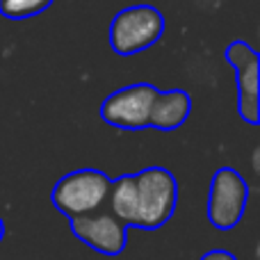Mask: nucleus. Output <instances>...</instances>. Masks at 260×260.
I'll return each mask as SVG.
<instances>
[{"label": "nucleus", "mask_w": 260, "mask_h": 260, "mask_svg": "<svg viewBox=\"0 0 260 260\" xmlns=\"http://www.w3.org/2000/svg\"><path fill=\"white\" fill-rule=\"evenodd\" d=\"M192 112V96L183 89H157L155 99L151 105V117H148V128L157 130H176L187 121Z\"/></svg>", "instance_id": "8"}, {"label": "nucleus", "mask_w": 260, "mask_h": 260, "mask_svg": "<svg viewBox=\"0 0 260 260\" xmlns=\"http://www.w3.org/2000/svg\"><path fill=\"white\" fill-rule=\"evenodd\" d=\"M53 0H0V14L9 21H25L46 12Z\"/></svg>", "instance_id": "9"}, {"label": "nucleus", "mask_w": 260, "mask_h": 260, "mask_svg": "<svg viewBox=\"0 0 260 260\" xmlns=\"http://www.w3.org/2000/svg\"><path fill=\"white\" fill-rule=\"evenodd\" d=\"M178 183L165 167H146L130 174V224L133 229L157 231L174 217Z\"/></svg>", "instance_id": "1"}, {"label": "nucleus", "mask_w": 260, "mask_h": 260, "mask_svg": "<svg viewBox=\"0 0 260 260\" xmlns=\"http://www.w3.org/2000/svg\"><path fill=\"white\" fill-rule=\"evenodd\" d=\"M110 183L112 178L99 169H78L62 176L55 183L50 199L62 215L73 219V217L89 215L101 206H105Z\"/></svg>", "instance_id": "3"}, {"label": "nucleus", "mask_w": 260, "mask_h": 260, "mask_svg": "<svg viewBox=\"0 0 260 260\" xmlns=\"http://www.w3.org/2000/svg\"><path fill=\"white\" fill-rule=\"evenodd\" d=\"M226 62L235 69V85H238V114L249 123L258 126L260 121V94H258V73L260 57L247 41H233L226 48Z\"/></svg>", "instance_id": "6"}, {"label": "nucleus", "mask_w": 260, "mask_h": 260, "mask_svg": "<svg viewBox=\"0 0 260 260\" xmlns=\"http://www.w3.org/2000/svg\"><path fill=\"white\" fill-rule=\"evenodd\" d=\"M165 35V16L153 5H133L112 18L108 39L117 55L130 57L151 48Z\"/></svg>", "instance_id": "2"}, {"label": "nucleus", "mask_w": 260, "mask_h": 260, "mask_svg": "<svg viewBox=\"0 0 260 260\" xmlns=\"http://www.w3.org/2000/svg\"><path fill=\"white\" fill-rule=\"evenodd\" d=\"M71 233L103 256H119L126 249L128 226L121 219H117L108 206H101L89 215L73 217Z\"/></svg>", "instance_id": "7"}, {"label": "nucleus", "mask_w": 260, "mask_h": 260, "mask_svg": "<svg viewBox=\"0 0 260 260\" xmlns=\"http://www.w3.org/2000/svg\"><path fill=\"white\" fill-rule=\"evenodd\" d=\"M155 94L157 87L148 85V82L123 87L101 103V119L108 126H114L119 130L148 128V117H151V105Z\"/></svg>", "instance_id": "5"}, {"label": "nucleus", "mask_w": 260, "mask_h": 260, "mask_svg": "<svg viewBox=\"0 0 260 260\" xmlns=\"http://www.w3.org/2000/svg\"><path fill=\"white\" fill-rule=\"evenodd\" d=\"M201 260H235V256L224 249H215V251H208L206 256H201Z\"/></svg>", "instance_id": "10"}, {"label": "nucleus", "mask_w": 260, "mask_h": 260, "mask_svg": "<svg viewBox=\"0 0 260 260\" xmlns=\"http://www.w3.org/2000/svg\"><path fill=\"white\" fill-rule=\"evenodd\" d=\"M3 235H5V224H3V219H0V240H3Z\"/></svg>", "instance_id": "11"}, {"label": "nucleus", "mask_w": 260, "mask_h": 260, "mask_svg": "<svg viewBox=\"0 0 260 260\" xmlns=\"http://www.w3.org/2000/svg\"><path fill=\"white\" fill-rule=\"evenodd\" d=\"M249 201V185L233 167L215 171L208 194V219L217 231H231L240 224Z\"/></svg>", "instance_id": "4"}]
</instances>
